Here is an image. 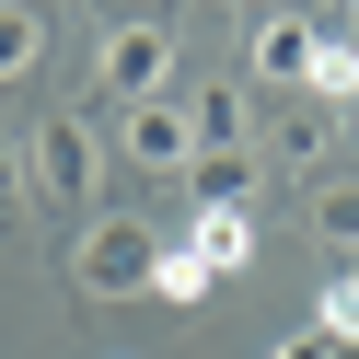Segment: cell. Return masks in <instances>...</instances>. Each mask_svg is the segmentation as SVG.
I'll list each match as a JSON object with an SVG mask.
<instances>
[{
  "label": "cell",
  "mask_w": 359,
  "mask_h": 359,
  "mask_svg": "<svg viewBox=\"0 0 359 359\" xmlns=\"http://www.w3.org/2000/svg\"><path fill=\"white\" fill-rule=\"evenodd\" d=\"M313 104H359V35H313Z\"/></svg>",
  "instance_id": "obj_10"
},
{
  "label": "cell",
  "mask_w": 359,
  "mask_h": 359,
  "mask_svg": "<svg viewBox=\"0 0 359 359\" xmlns=\"http://www.w3.org/2000/svg\"><path fill=\"white\" fill-rule=\"evenodd\" d=\"M35 197H24V140H0V220H24Z\"/></svg>",
  "instance_id": "obj_13"
},
{
  "label": "cell",
  "mask_w": 359,
  "mask_h": 359,
  "mask_svg": "<svg viewBox=\"0 0 359 359\" xmlns=\"http://www.w3.org/2000/svg\"><path fill=\"white\" fill-rule=\"evenodd\" d=\"M186 128H197V163H220V151L255 140V93H243V81H197V93H186Z\"/></svg>",
  "instance_id": "obj_5"
},
{
  "label": "cell",
  "mask_w": 359,
  "mask_h": 359,
  "mask_svg": "<svg viewBox=\"0 0 359 359\" xmlns=\"http://www.w3.org/2000/svg\"><path fill=\"white\" fill-rule=\"evenodd\" d=\"M151 255H163V232L151 220H81V243H70V290L81 302H140L151 290Z\"/></svg>",
  "instance_id": "obj_2"
},
{
  "label": "cell",
  "mask_w": 359,
  "mask_h": 359,
  "mask_svg": "<svg viewBox=\"0 0 359 359\" xmlns=\"http://www.w3.org/2000/svg\"><path fill=\"white\" fill-rule=\"evenodd\" d=\"M313 35H325V24H302V12H266V24L243 35V70H255V81H302V70H313Z\"/></svg>",
  "instance_id": "obj_6"
},
{
  "label": "cell",
  "mask_w": 359,
  "mask_h": 359,
  "mask_svg": "<svg viewBox=\"0 0 359 359\" xmlns=\"http://www.w3.org/2000/svg\"><path fill=\"white\" fill-rule=\"evenodd\" d=\"M93 186H104L93 116H35V140H24V197H35V209H93Z\"/></svg>",
  "instance_id": "obj_1"
},
{
  "label": "cell",
  "mask_w": 359,
  "mask_h": 359,
  "mask_svg": "<svg viewBox=\"0 0 359 359\" xmlns=\"http://www.w3.org/2000/svg\"><path fill=\"white\" fill-rule=\"evenodd\" d=\"M266 359H336V348H325V336L302 325V336H278V348H266Z\"/></svg>",
  "instance_id": "obj_14"
},
{
  "label": "cell",
  "mask_w": 359,
  "mask_h": 359,
  "mask_svg": "<svg viewBox=\"0 0 359 359\" xmlns=\"http://www.w3.org/2000/svg\"><path fill=\"white\" fill-rule=\"evenodd\" d=\"M197 255H209V278H243V266H255V209H209V197H197Z\"/></svg>",
  "instance_id": "obj_7"
},
{
  "label": "cell",
  "mask_w": 359,
  "mask_h": 359,
  "mask_svg": "<svg viewBox=\"0 0 359 359\" xmlns=\"http://www.w3.org/2000/svg\"><path fill=\"white\" fill-rule=\"evenodd\" d=\"M116 163H128V174H197V128H186V93L116 104Z\"/></svg>",
  "instance_id": "obj_3"
},
{
  "label": "cell",
  "mask_w": 359,
  "mask_h": 359,
  "mask_svg": "<svg viewBox=\"0 0 359 359\" xmlns=\"http://www.w3.org/2000/svg\"><path fill=\"white\" fill-rule=\"evenodd\" d=\"M348 266H359V255H348Z\"/></svg>",
  "instance_id": "obj_18"
},
{
  "label": "cell",
  "mask_w": 359,
  "mask_h": 359,
  "mask_svg": "<svg viewBox=\"0 0 359 359\" xmlns=\"http://www.w3.org/2000/svg\"><path fill=\"white\" fill-rule=\"evenodd\" d=\"M302 220H313V243L359 255V174H325V186H302Z\"/></svg>",
  "instance_id": "obj_8"
},
{
  "label": "cell",
  "mask_w": 359,
  "mask_h": 359,
  "mask_svg": "<svg viewBox=\"0 0 359 359\" xmlns=\"http://www.w3.org/2000/svg\"><path fill=\"white\" fill-rule=\"evenodd\" d=\"M93 81H104L116 104H151V93H174V35H163V24H116V35L93 47Z\"/></svg>",
  "instance_id": "obj_4"
},
{
  "label": "cell",
  "mask_w": 359,
  "mask_h": 359,
  "mask_svg": "<svg viewBox=\"0 0 359 359\" xmlns=\"http://www.w3.org/2000/svg\"><path fill=\"white\" fill-rule=\"evenodd\" d=\"M266 163H290L302 186H325V116H278L266 128Z\"/></svg>",
  "instance_id": "obj_12"
},
{
  "label": "cell",
  "mask_w": 359,
  "mask_h": 359,
  "mask_svg": "<svg viewBox=\"0 0 359 359\" xmlns=\"http://www.w3.org/2000/svg\"><path fill=\"white\" fill-rule=\"evenodd\" d=\"M348 116H359V104H348Z\"/></svg>",
  "instance_id": "obj_16"
},
{
  "label": "cell",
  "mask_w": 359,
  "mask_h": 359,
  "mask_svg": "<svg viewBox=\"0 0 359 359\" xmlns=\"http://www.w3.org/2000/svg\"><path fill=\"white\" fill-rule=\"evenodd\" d=\"M348 12H359V0H348Z\"/></svg>",
  "instance_id": "obj_17"
},
{
  "label": "cell",
  "mask_w": 359,
  "mask_h": 359,
  "mask_svg": "<svg viewBox=\"0 0 359 359\" xmlns=\"http://www.w3.org/2000/svg\"><path fill=\"white\" fill-rule=\"evenodd\" d=\"M255 12H278V0H255Z\"/></svg>",
  "instance_id": "obj_15"
},
{
  "label": "cell",
  "mask_w": 359,
  "mask_h": 359,
  "mask_svg": "<svg viewBox=\"0 0 359 359\" xmlns=\"http://www.w3.org/2000/svg\"><path fill=\"white\" fill-rule=\"evenodd\" d=\"M35 58H47V12L35 0H0V81H24Z\"/></svg>",
  "instance_id": "obj_11"
},
{
  "label": "cell",
  "mask_w": 359,
  "mask_h": 359,
  "mask_svg": "<svg viewBox=\"0 0 359 359\" xmlns=\"http://www.w3.org/2000/svg\"><path fill=\"white\" fill-rule=\"evenodd\" d=\"M209 255H197V243H163V255H151V302H174V313H197V302H209Z\"/></svg>",
  "instance_id": "obj_9"
}]
</instances>
